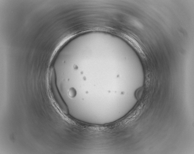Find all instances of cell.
<instances>
[{
  "label": "cell",
  "mask_w": 194,
  "mask_h": 154,
  "mask_svg": "<svg viewBox=\"0 0 194 154\" xmlns=\"http://www.w3.org/2000/svg\"><path fill=\"white\" fill-rule=\"evenodd\" d=\"M56 76L54 69L52 68L51 71L50 75V82L54 98L57 104L60 108L64 112L67 111V108L61 98L58 91H57L56 85Z\"/></svg>",
  "instance_id": "cell-1"
},
{
  "label": "cell",
  "mask_w": 194,
  "mask_h": 154,
  "mask_svg": "<svg viewBox=\"0 0 194 154\" xmlns=\"http://www.w3.org/2000/svg\"><path fill=\"white\" fill-rule=\"evenodd\" d=\"M68 94L70 96L74 97L76 94V92L74 89H70L68 91Z\"/></svg>",
  "instance_id": "cell-2"
}]
</instances>
